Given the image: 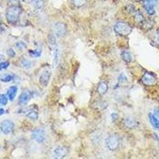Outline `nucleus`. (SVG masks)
Here are the masks:
<instances>
[{"label":"nucleus","instance_id":"obj_22","mask_svg":"<svg viewBox=\"0 0 159 159\" xmlns=\"http://www.w3.org/2000/svg\"><path fill=\"white\" fill-rule=\"evenodd\" d=\"M87 2V0H72V3L76 7H81Z\"/></svg>","mask_w":159,"mask_h":159},{"label":"nucleus","instance_id":"obj_14","mask_svg":"<svg viewBox=\"0 0 159 159\" xmlns=\"http://www.w3.org/2000/svg\"><path fill=\"white\" fill-rule=\"evenodd\" d=\"M108 90V86H107V84L104 81H102L99 84L97 88V91L100 95H105L106 92Z\"/></svg>","mask_w":159,"mask_h":159},{"label":"nucleus","instance_id":"obj_28","mask_svg":"<svg viewBox=\"0 0 159 159\" xmlns=\"http://www.w3.org/2000/svg\"><path fill=\"white\" fill-rule=\"evenodd\" d=\"M10 63L8 61H2L0 63V71L4 70V69H7L9 67Z\"/></svg>","mask_w":159,"mask_h":159},{"label":"nucleus","instance_id":"obj_33","mask_svg":"<svg viewBox=\"0 0 159 159\" xmlns=\"http://www.w3.org/2000/svg\"><path fill=\"white\" fill-rule=\"evenodd\" d=\"M155 41L157 44H159V33H157V35H156V38H155Z\"/></svg>","mask_w":159,"mask_h":159},{"label":"nucleus","instance_id":"obj_13","mask_svg":"<svg viewBox=\"0 0 159 159\" xmlns=\"http://www.w3.org/2000/svg\"><path fill=\"white\" fill-rule=\"evenodd\" d=\"M31 4L38 11H43L45 8V2L43 0H31Z\"/></svg>","mask_w":159,"mask_h":159},{"label":"nucleus","instance_id":"obj_8","mask_svg":"<svg viewBox=\"0 0 159 159\" xmlns=\"http://www.w3.org/2000/svg\"><path fill=\"white\" fill-rule=\"evenodd\" d=\"M50 76H51V72L50 70H45L41 74L39 77V82L42 84V87L45 88L47 87L48 84L50 80Z\"/></svg>","mask_w":159,"mask_h":159},{"label":"nucleus","instance_id":"obj_1","mask_svg":"<svg viewBox=\"0 0 159 159\" xmlns=\"http://www.w3.org/2000/svg\"><path fill=\"white\" fill-rule=\"evenodd\" d=\"M22 9L18 6H11L7 11L6 18L7 22L11 24H15L19 21L20 16L22 15Z\"/></svg>","mask_w":159,"mask_h":159},{"label":"nucleus","instance_id":"obj_26","mask_svg":"<svg viewBox=\"0 0 159 159\" xmlns=\"http://www.w3.org/2000/svg\"><path fill=\"white\" fill-rule=\"evenodd\" d=\"M29 53L33 57H39L42 55V51L41 50H30Z\"/></svg>","mask_w":159,"mask_h":159},{"label":"nucleus","instance_id":"obj_12","mask_svg":"<svg viewBox=\"0 0 159 159\" xmlns=\"http://www.w3.org/2000/svg\"><path fill=\"white\" fill-rule=\"evenodd\" d=\"M18 93V87L17 86H11L7 90V96L9 100L13 101L15 98L16 97Z\"/></svg>","mask_w":159,"mask_h":159},{"label":"nucleus","instance_id":"obj_20","mask_svg":"<svg viewBox=\"0 0 159 159\" xmlns=\"http://www.w3.org/2000/svg\"><path fill=\"white\" fill-rule=\"evenodd\" d=\"M121 56H122V58H123V60L125 62H127V63H128V62L131 61L132 57L128 51H126V50L123 51L121 53Z\"/></svg>","mask_w":159,"mask_h":159},{"label":"nucleus","instance_id":"obj_23","mask_svg":"<svg viewBox=\"0 0 159 159\" xmlns=\"http://www.w3.org/2000/svg\"><path fill=\"white\" fill-rule=\"evenodd\" d=\"M48 41H49V44L52 46V47H54L56 46V38L53 34H49L48 37Z\"/></svg>","mask_w":159,"mask_h":159},{"label":"nucleus","instance_id":"obj_19","mask_svg":"<svg viewBox=\"0 0 159 159\" xmlns=\"http://www.w3.org/2000/svg\"><path fill=\"white\" fill-rule=\"evenodd\" d=\"M59 48H58L57 45H56L53 47V65H54V66L57 65L58 60H59Z\"/></svg>","mask_w":159,"mask_h":159},{"label":"nucleus","instance_id":"obj_27","mask_svg":"<svg viewBox=\"0 0 159 159\" xmlns=\"http://www.w3.org/2000/svg\"><path fill=\"white\" fill-rule=\"evenodd\" d=\"M15 46H16L17 49H19V50H22V49L26 48V45H25L23 42H18L15 44Z\"/></svg>","mask_w":159,"mask_h":159},{"label":"nucleus","instance_id":"obj_35","mask_svg":"<svg viewBox=\"0 0 159 159\" xmlns=\"http://www.w3.org/2000/svg\"><path fill=\"white\" fill-rule=\"evenodd\" d=\"M2 60H4V56L2 54H0V61H2Z\"/></svg>","mask_w":159,"mask_h":159},{"label":"nucleus","instance_id":"obj_18","mask_svg":"<svg viewBox=\"0 0 159 159\" xmlns=\"http://www.w3.org/2000/svg\"><path fill=\"white\" fill-rule=\"evenodd\" d=\"M14 79H15V76L14 75L5 74L0 77V81L3 82V83H8V82L12 81Z\"/></svg>","mask_w":159,"mask_h":159},{"label":"nucleus","instance_id":"obj_16","mask_svg":"<svg viewBox=\"0 0 159 159\" xmlns=\"http://www.w3.org/2000/svg\"><path fill=\"white\" fill-rule=\"evenodd\" d=\"M124 124L126 127H127L128 128H134L136 126V121L134 118L131 117H127L124 120Z\"/></svg>","mask_w":159,"mask_h":159},{"label":"nucleus","instance_id":"obj_3","mask_svg":"<svg viewBox=\"0 0 159 159\" xmlns=\"http://www.w3.org/2000/svg\"><path fill=\"white\" fill-rule=\"evenodd\" d=\"M119 145H120V138L116 134H111L106 140V146L108 150L112 151L117 150Z\"/></svg>","mask_w":159,"mask_h":159},{"label":"nucleus","instance_id":"obj_5","mask_svg":"<svg viewBox=\"0 0 159 159\" xmlns=\"http://www.w3.org/2000/svg\"><path fill=\"white\" fill-rule=\"evenodd\" d=\"M31 138H32V139L35 140L37 143H43L45 139V129L42 128V127H38V128L34 129V130H33L32 134H31Z\"/></svg>","mask_w":159,"mask_h":159},{"label":"nucleus","instance_id":"obj_2","mask_svg":"<svg viewBox=\"0 0 159 159\" xmlns=\"http://www.w3.org/2000/svg\"><path fill=\"white\" fill-rule=\"evenodd\" d=\"M114 30L117 34L121 36H127L131 33L132 27L127 22H119L115 25Z\"/></svg>","mask_w":159,"mask_h":159},{"label":"nucleus","instance_id":"obj_25","mask_svg":"<svg viewBox=\"0 0 159 159\" xmlns=\"http://www.w3.org/2000/svg\"><path fill=\"white\" fill-rule=\"evenodd\" d=\"M134 19L139 23H142V22H144V17H143V15H142L141 13L139 12L136 13L135 16H134Z\"/></svg>","mask_w":159,"mask_h":159},{"label":"nucleus","instance_id":"obj_34","mask_svg":"<svg viewBox=\"0 0 159 159\" xmlns=\"http://www.w3.org/2000/svg\"><path fill=\"white\" fill-rule=\"evenodd\" d=\"M4 113H5V110L3 108H0V116H2Z\"/></svg>","mask_w":159,"mask_h":159},{"label":"nucleus","instance_id":"obj_6","mask_svg":"<svg viewBox=\"0 0 159 159\" xmlns=\"http://www.w3.org/2000/svg\"><path fill=\"white\" fill-rule=\"evenodd\" d=\"M142 2L148 15H154V6L157 3V0H142Z\"/></svg>","mask_w":159,"mask_h":159},{"label":"nucleus","instance_id":"obj_17","mask_svg":"<svg viewBox=\"0 0 159 159\" xmlns=\"http://www.w3.org/2000/svg\"><path fill=\"white\" fill-rule=\"evenodd\" d=\"M26 117L28 119H31L33 121H36L38 119V113L37 111L35 110H30L29 111L28 113H26Z\"/></svg>","mask_w":159,"mask_h":159},{"label":"nucleus","instance_id":"obj_15","mask_svg":"<svg viewBox=\"0 0 159 159\" xmlns=\"http://www.w3.org/2000/svg\"><path fill=\"white\" fill-rule=\"evenodd\" d=\"M149 119H150V122L153 127L156 130H159V119L156 116H154V114L149 115Z\"/></svg>","mask_w":159,"mask_h":159},{"label":"nucleus","instance_id":"obj_10","mask_svg":"<svg viewBox=\"0 0 159 159\" xmlns=\"http://www.w3.org/2000/svg\"><path fill=\"white\" fill-rule=\"evenodd\" d=\"M69 153V150L65 147H58L53 150V154L56 158H64Z\"/></svg>","mask_w":159,"mask_h":159},{"label":"nucleus","instance_id":"obj_38","mask_svg":"<svg viewBox=\"0 0 159 159\" xmlns=\"http://www.w3.org/2000/svg\"><path fill=\"white\" fill-rule=\"evenodd\" d=\"M22 1H24V0H22Z\"/></svg>","mask_w":159,"mask_h":159},{"label":"nucleus","instance_id":"obj_7","mask_svg":"<svg viewBox=\"0 0 159 159\" xmlns=\"http://www.w3.org/2000/svg\"><path fill=\"white\" fill-rule=\"evenodd\" d=\"M142 81L147 86H152L157 83V79L154 75L150 72H146L142 77Z\"/></svg>","mask_w":159,"mask_h":159},{"label":"nucleus","instance_id":"obj_11","mask_svg":"<svg viewBox=\"0 0 159 159\" xmlns=\"http://www.w3.org/2000/svg\"><path fill=\"white\" fill-rule=\"evenodd\" d=\"M31 99V93L30 91L25 90L21 93L18 99V103L20 105H25Z\"/></svg>","mask_w":159,"mask_h":159},{"label":"nucleus","instance_id":"obj_24","mask_svg":"<svg viewBox=\"0 0 159 159\" xmlns=\"http://www.w3.org/2000/svg\"><path fill=\"white\" fill-rule=\"evenodd\" d=\"M8 103V97L5 94H0V105L6 106Z\"/></svg>","mask_w":159,"mask_h":159},{"label":"nucleus","instance_id":"obj_21","mask_svg":"<svg viewBox=\"0 0 159 159\" xmlns=\"http://www.w3.org/2000/svg\"><path fill=\"white\" fill-rule=\"evenodd\" d=\"M21 65L25 69H30L32 66V62L29 60L25 59V58H22V61H21Z\"/></svg>","mask_w":159,"mask_h":159},{"label":"nucleus","instance_id":"obj_30","mask_svg":"<svg viewBox=\"0 0 159 159\" xmlns=\"http://www.w3.org/2000/svg\"><path fill=\"white\" fill-rule=\"evenodd\" d=\"M7 53L8 57H15V52L13 49H9L7 51Z\"/></svg>","mask_w":159,"mask_h":159},{"label":"nucleus","instance_id":"obj_36","mask_svg":"<svg viewBox=\"0 0 159 159\" xmlns=\"http://www.w3.org/2000/svg\"><path fill=\"white\" fill-rule=\"evenodd\" d=\"M9 1H15V0H9Z\"/></svg>","mask_w":159,"mask_h":159},{"label":"nucleus","instance_id":"obj_31","mask_svg":"<svg viewBox=\"0 0 159 159\" xmlns=\"http://www.w3.org/2000/svg\"><path fill=\"white\" fill-rule=\"evenodd\" d=\"M154 116H156V117L159 119V110L158 109H156V110L154 111Z\"/></svg>","mask_w":159,"mask_h":159},{"label":"nucleus","instance_id":"obj_32","mask_svg":"<svg viewBox=\"0 0 159 159\" xmlns=\"http://www.w3.org/2000/svg\"><path fill=\"white\" fill-rule=\"evenodd\" d=\"M117 117H118V115L116 114V113H112L111 118H112V120H113V121H114L115 119H117Z\"/></svg>","mask_w":159,"mask_h":159},{"label":"nucleus","instance_id":"obj_37","mask_svg":"<svg viewBox=\"0 0 159 159\" xmlns=\"http://www.w3.org/2000/svg\"><path fill=\"white\" fill-rule=\"evenodd\" d=\"M0 149H1V146H0Z\"/></svg>","mask_w":159,"mask_h":159},{"label":"nucleus","instance_id":"obj_29","mask_svg":"<svg viewBox=\"0 0 159 159\" xmlns=\"http://www.w3.org/2000/svg\"><path fill=\"white\" fill-rule=\"evenodd\" d=\"M125 82H126V83L127 82V76L123 74V73H122V74L120 75V76H119V84H123Z\"/></svg>","mask_w":159,"mask_h":159},{"label":"nucleus","instance_id":"obj_9","mask_svg":"<svg viewBox=\"0 0 159 159\" xmlns=\"http://www.w3.org/2000/svg\"><path fill=\"white\" fill-rule=\"evenodd\" d=\"M54 33L57 38H62L66 34V26L62 22H57L54 25Z\"/></svg>","mask_w":159,"mask_h":159},{"label":"nucleus","instance_id":"obj_4","mask_svg":"<svg viewBox=\"0 0 159 159\" xmlns=\"http://www.w3.org/2000/svg\"><path fill=\"white\" fill-rule=\"evenodd\" d=\"M14 127H15V123L9 119H6L0 123V130L2 134H6V135L12 133L14 130Z\"/></svg>","mask_w":159,"mask_h":159}]
</instances>
